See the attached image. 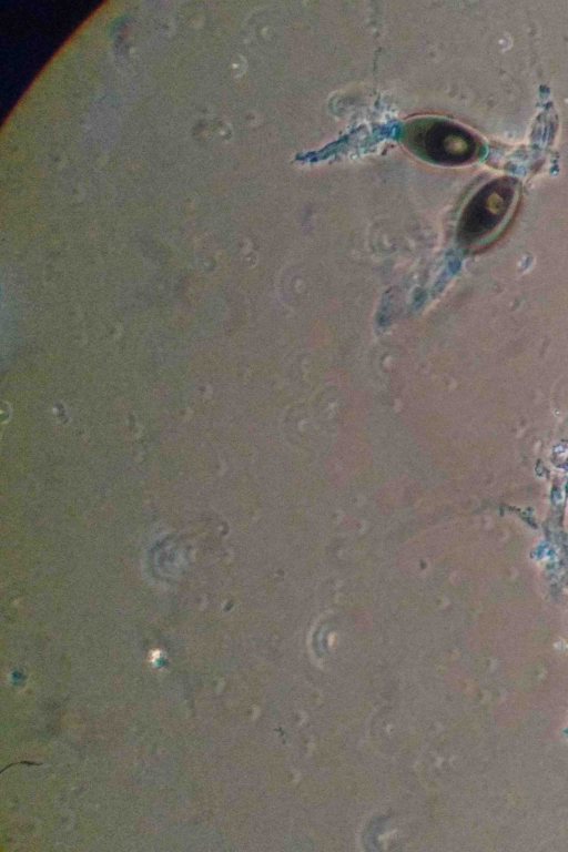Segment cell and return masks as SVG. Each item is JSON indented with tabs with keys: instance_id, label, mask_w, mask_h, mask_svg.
I'll list each match as a JSON object with an SVG mask.
<instances>
[{
	"instance_id": "1",
	"label": "cell",
	"mask_w": 568,
	"mask_h": 852,
	"mask_svg": "<svg viewBox=\"0 0 568 852\" xmlns=\"http://www.w3.org/2000/svg\"><path fill=\"white\" fill-rule=\"evenodd\" d=\"M519 186L510 178H498L483 185L464 206L457 225V240L467 252L488 247L513 217Z\"/></svg>"
},
{
	"instance_id": "2",
	"label": "cell",
	"mask_w": 568,
	"mask_h": 852,
	"mask_svg": "<svg viewBox=\"0 0 568 852\" xmlns=\"http://www.w3.org/2000/svg\"><path fill=\"white\" fill-rule=\"evenodd\" d=\"M402 143L420 159L444 165L466 164L479 155L480 143L465 128L439 119H416L405 123Z\"/></svg>"
}]
</instances>
